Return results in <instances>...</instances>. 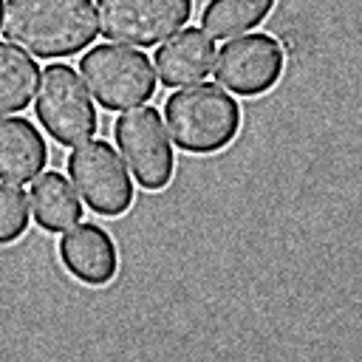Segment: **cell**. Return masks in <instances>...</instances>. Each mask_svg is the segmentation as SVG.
<instances>
[{"mask_svg":"<svg viewBox=\"0 0 362 362\" xmlns=\"http://www.w3.org/2000/svg\"><path fill=\"white\" fill-rule=\"evenodd\" d=\"M0 28L8 42L51 59L90 45L99 34V20L90 0H6Z\"/></svg>","mask_w":362,"mask_h":362,"instance_id":"6da1fadb","label":"cell"},{"mask_svg":"<svg viewBox=\"0 0 362 362\" xmlns=\"http://www.w3.org/2000/svg\"><path fill=\"white\" fill-rule=\"evenodd\" d=\"M164 122L184 153L206 156L235 141L240 130V105L221 85L198 82L167 96Z\"/></svg>","mask_w":362,"mask_h":362,"instance_id":"7a4b0ae2","label":"cell"},{"mask_svg":"<svg viewBox=\"0 0 362 362\" xmlns=\"http://www.w3.org/2000/svg\"><path fill=\"white\" fill-rule=\"evenodd\" d=\"M79 71L96 102L107 110L136 107L156 93V68L139 48L113 42L93 45L88 54H82Z\"/></svg>","mask_w":362,"mask_h":362,"instance_id":"3957f363","label":"cell"},{"mask_svg":"<svg viewBox=\"0 0 362 362\" xmlns=\"http://www.w3.org/2000/svg\"><path fill=\"white\" fill-rule=\"evenodd\" d=\"M34 107L48 136H54L59 144L68 147L88 141L99 127L88 88L82 85L79 74L65 62L45 65V71L40 74V90Z\"/></svg>","mask_w":362,"mask_h":362,"instance_id":"277c9868","label":"cell"},{"mask_svg":"<svg viewBox=\"0 0 362 362\" xmlns=\"http://www.w3.org/2000/svg\"><path fill=\"white\" fill-rule=\"evenodd\" d=\"M113 136L122 150V158L144 189H164L170 184L175 173V156L170 133L164 130V122L156 107L136 105L127 113H119Z\"/></svg>","mask_w":362,"mask_h":362,"instance_id":"5b68a950","label":"cell"},{"mask_svg":"<svg viewBox=\"0 0 362 362\" xmlns=\"http://www.w3.org/2000/svg\"><path fill=\"white\" fill-rule=\"evenodd\" d=\"M68 175L85 204L107 218H116L133 204V181L124 158L105 139H88L68 156Z\"/></svg>","mask_w":362,"mask_h":362,"instance_id":"8992f818","label":"cell"},{"mask_svg":"<svg viewBox=\"0 0 362 362\" xmlns=\"http://www.w3.org/2000/svg\"><path fill=\"white\" fill-rule=\"evenodd\" d=\"M99 31L110 42L156 45L189 20L192 0H96Z\"/></svg>","mask_w":362,"mask_h":362,"instance_id":"52a82bcc","label":"cell"},{"mask_svg":"<svg viewBox=\"0 0 362 362\" xmlns=\"http://www.w3.org/2000/svg\"><path fill=\"white\" fill-rule=\"evenodd\" d=\"M212 74L226 90L240 96H260L272 90L283 74V48L272 34H246L229 40L212 65Z\"/></svg>","mask_w":362,"mask_h":362,"instance_id":"ba28073f","label":"cell"},{"mask_svg":"<svg viewBox=\"0 0 362 362\" xmlns=\"http://www.w3.org/2000/svg\"><path fill=\"white\" fill-rule=\"evenodd\" d=\"M59 260L79 283L88 286L110 283L119 269L116 243L99 223H79L74 229H65L59 240Z\"/></svg>","mask_w":362,"mask_h":362,"instance_id":"9c48e42d","label":"cell"},{"mask_svg":"<svg viewBox=\"0 0 362 362\" xmlns=\"http://www.w3.org/2000/svg\"><path fill=\"white\" fill-rule=\"evenodd\" d=\"M153 62L161 85L167 88L198 82L212 71V62H215L212 37L204 34V28H184L175 37H170L164 45H158Z\"/></svg>","mask_w":362,"mask_h":362,"instance_id":"30bf717a","label":"cell"},{"mask_svg":"<svg viewBox=\"0 0 362 362\" xmlns=\"http://www.w3.org/2000/svg\"><path fill=\"white\" fill-rule=\"evenodd\" d=\"M48 158L42 133L25 116H0V181L23 184L34 178Z\"/></svg>","mask_w":362,"mask_h":362,"instance_id":"8fae6325","label":"cell"},{"mask_svg":"<svg viewBox=\"0 0 362 362\" xmlns=\"http://www.w3.org/2000/svg\"><path fill=\"white\" fill-rule=\"evenodd\" d=\"M31 209L37 223L48 232H65L82 218V204L71 181L57 170L42 173L31 184Z\"/></svg>","mask_w":362,"mask_h":362,"instance_id":"7c38bea8","label":"cell"},{"mask_svg":"<svg viewBox=\"0 0 362 362\" xmlns=\"http://www.w3.org/2000/svg\"><path fill=\"white\" fill-rule=\"evenodd\" d=\"M40 65L11 42H0V113L25 110L37 90Z\"/></svg>","mask_w":362,"mask_h":362,"instance_id":"4fadbf2b","label":"cell"},{"mask_svg":"<svg viewBox=\"0 0 362 362\" xmlns=\"http://www.w3.org/2000/svg\"><path fill=\"white\" fill-rule=\"evenodd\" d=\"M272 6L274 0H209L201 11V23L209 37L226 40L263 23Z\"/></svg>","mask_w":362,"mask_h":362,"instance_id":"5bb4252c","label":"cell"},{"mask_svg":"<svg viewBox=\"0 0 362 362\" xmlns=\"http://www.w3.org/2000/svg\"><path fill=\"white\" fill-rule=\"evenodd\" d=\"M28 229V195L14 184H0V246L14 243Z\"/></svg>","mask_w":362,"mask_h":362,"instance_id":"9a60e30c","label":"cell"},{"mask_svg":"<svg viewBox=\"0 0 362 362\" xmlns=\"http://www.w3.org/2000/svg\"><path fill=\"white\" fill-rule=\"evenodd\" d=\"M0 6H3V0H0Z\"/></svg>","mask_w":362,"mask_h":362,"instance_id":"2e32d148","label":"cell"}]
</instances>
